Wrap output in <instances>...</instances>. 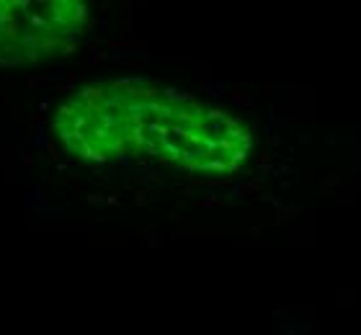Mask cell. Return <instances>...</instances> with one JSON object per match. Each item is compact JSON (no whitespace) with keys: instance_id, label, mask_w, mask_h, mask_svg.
<instances>
[{"instance_id":"obj_2","label":"cell","mask_w":361,"mask_h":335,"mask_svg":"<svg viewBox=\"0 0 361 335\" xmlns=\"http://www.w3.org/2000/svg\"><path fill=\"white\" fill-rule=\"evenodd\" d=\"M88 21L75 0H3L0 3V65H23L68 49Z\"/></svg>"},{"instance_id":"obj_1","label":"cell","mask_w":361,"mask_h":335,"mask_svg":"<svg viewBox=\"0 0 361 335\" xmlns=\"http://www.w3.org/2000/svg\"><path fill=\"white\" fill-rule=\"evenodd\" d=\"M54 127L75 155L98 163L145 152L186 171L227 173L240 168L250 152V134L240 121L183 90L145 80L78 90L60 109Z\"/></svg>"}]
</instances>
